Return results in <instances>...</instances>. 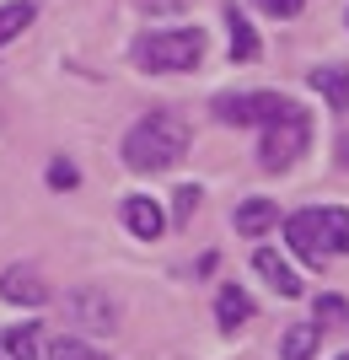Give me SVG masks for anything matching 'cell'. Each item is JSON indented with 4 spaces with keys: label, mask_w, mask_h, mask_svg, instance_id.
Masks as SVG:
<instances>
[{
    "label": "cell",
    "mask_w": 349,
    "mask_h": 360,
    "mask_svg": "<svg viewBox=\"0 0 349 360\" xmlns=\"http://www.w3.org/2000/svg\"><path fill=\"white\" fill-rule=\"evenodd\" d=\"M183 6H194V0H145L151 16H172V11H183Z\"/></svg>",
    "instance_id": "obj_23"
},
{
    "label": "cell",
    "mask_w": 349,
    "mask_h": 360,
    "mask_svg": "<svg viewBox=\"0 0 349 360\" xmlns=\"http://www.w3.org/2000/svg\"><path fill=\"white\" fill-rule=\"evenodd\" d=\"M312 86L328 97V108L349 113V65H322V70H312Z\"/></svg>",
    "instance_id": "obj_15"
},
{
    "label": "cell",
    "mask_w": 349,
    "mask_h": 360,
    "mask_svg": "<svg viewBox=\"0 0 349 360\" xmlns=\"http://www.w3.org/2000/svg\"><path fill=\"white\" fill-rule=\"evenodd\" d=\"M81 183V172L70 162H48V188H76Z\"/></svg>",
    "instance_id": "obj_21"
},
{
    "label": "cell",
    "mask_w": 349,
    "mask_h": 360,
    "mask_svg": "<svg viewBox=\"0 0 349 360\" xmlns=\"http://www.w3.org/2000/svg\"><path fill=\"white\" fill-rule=\"evenodd\" d=\"M285 237H290V248L301 253V264H312V269H322V264H328V248H322V237H317V210L285 215Z\"/></svg>",
    "instance_id": "obj_6"
},
{
    "label": "cell",
    "mask_w": 349,
    "mask_h": 360,
    "mask_svg": "<svg viewBox=\"0 0 349 360\" xmlns=\"http://www.w3.org/2000/svg\"><path fill=\"white\" fill-rule=\"evenodd\" d=\"M317 328H349V301L344 296H317Z\"/></svg>",
    "instance_id": "obj_18"
},
{
    "label": "cell",
    "mask_w": 349,
    "mask_h": 360,
    "mask_svg": "<svg viewBox=\"0 0 349 360\" xmlns=\"http://www.w3.org/2000/svg\"><path fill=\"white\" fill-rule=\"evenodd\" d=\"M231 221H237V231H242V237H263V231H274V226H279V205H274V199H247V205H237V215H231Z\"/></svg>",
    "instance_id": "obj_10"
},
{
    "label": "cell",
    "mask_w": 349,
    "mask_h": 360,
    "mask_svg": "<svg viewBox=\"0 0 349 360\" xmlns=\"http://www.w3.org/2000/svg\"><path fill=\"white\" fill-rule=\"evenodd\" d=\"M338 167H344V172H349V129H344V135H338Z\"/></svg>",
    "instance_id": "obj_24"
},
{
    "label": "cell",
    "mask_w": 349,
    "mask_h": 360,
    "mask_svg": "<svg viewBox=\"0 0 349 360\" xmlns=\"http://www.w3.org/2000/svg\"><path fill=\"white\" fill-rule=\"evenodd\" d=\"M38 349H44L38 323H16V328L6 333V360H38Z\"/></svg>",
    "instance_id": "obj_16"
},
{
    "label": "cell",
    "mask_w": 349,
    "mask_h": 360,
    "mask_svg": "<svg viewBox=\"0 0 349 360\" xmlns=\"http://www.w3.org/2000/svg\"><path fill=\"white\" fill-rule=\"evenodd\" d=\"M253 269L263 274V280H269L274 290H279V296H301V274L290 269L285 258L274 253V248H258V253H253Z\"/></svg>",
    "instance_id": "obj_9"
},
{
    "label": "cell",
    "mask_w": 349,
    "mask_h": 360,
    "mask_svg": "<svg viewBox=\"0 0 349 360\" xmlns=\"http://www.w3.org/2000/svg\"><path fill=\"white\" fill-rule=\"evenodd\" d=\"M253 6H263L269 16H301L306 0H253Z\"/></svg>",
    "instance_id": "obj_22"
},
{
    "label": "cell",
    "mask_w": 349,
    "mask_h": 360,
    "mask_svg": "<svg viewBox=\"0 0 349 360\" xmlns=\"http://www.w3.org/2000/svg\"><path fill=\"white\" fill-rule=\"evenodd\" d=\"M338 360H349V349H344V355H338Z\"/></svg>",
    "instance_id": "obj_25"
},
{
    "label": "cell",
    "mask_w": 349,
    "mask_h": 360,
    "mask_svg": "<svg viewBox=\"0 0 349 360\" xmlns=\"http://www.w3.org/2000/svg\"><path fill=\"white\" fill-rule=\"evenodd\" d=\"M285 103H290V97H279V91H220L210 108H215V119H220V124L247 129V124L279 119V113H285Z\"/></svg>",
    "instance_id": "obj_4"
},
{
    "label": "cell",
    "mask_w": 349,
    "mask_h": 360,
    "mask_svg": "<svg viewBox=\"0 0 349 360\" xmlns=\"http://www.w3.org/2000/svg\"><path fill=\"white\" fill-rule=\"evenodd\" d=\"M317 237H322V248H328V258H334V253H349V210H344V205L317 210Z\"/></svg>",
    "instance_id": "obj_13"
},
{
    "label": "cell",
    "mask_w": 349,
    "mask_h": 360,
    "mask_svg": "<svg viewBox=\"0 0 349 360\" xmlns=\"http://www.w3.org/2000/svg\"><path fill=\"white\" fill-rule=\"evenodd\" d=\"M48 360H107V355H97V349L81 345V339H54V345H48Z\"/></svg>",
    "instance_id": "obj_20"
},
{
    "label": "cell",
    "mask_w": 349,
    "mask_h": 360,
    "mask_svg": "<svg viewBox=\"0 0 349 360\" xmlns=\"http://www.w3.org/2000/svg\"><path fill=\"white\" fill-rule=\"evenodd\" d=\"M199 199H204V188H199V183H183V188H172V221H194Z\"/></svg>",
    "instance_id": "obj_19"
},
{
    "label": "cell",
    "mask_w": 349,
    "mask_h": 360,
    "mask_svg": "<svg viewBox=\"0 0 349 360\" xmlns=\"http://www.w3.org/2000/svg\"><path fill=\"white\" fill-rule=\"evenodd\" d=\"M32 0H11V6H0V44H11L16 32H27L32 27Z\"/></svg>",
    "instance_id": "obj_17"
},
{
    "label": "cell",
    "mask_w": 349,
    "mask_h": 360,
    "mask_svg": "<svg viewBox=\"0 0 349 360\" xmlns=\"http://www.w3.org/2000/svg\"><path fill=\"white\" fill-rule=\"evenodd\" d=\"M0 296L11 301V307H44L48 301V285L38 280L32 264H11V269L0 274Z\"/></svg>",
    "instance_id": "obj_7"
},
{
    "label": "cell",
    "mask_w": 349,
    "mask_h": 360,
    "mask_svg": "<svg viewBox=\"0 0 349 360\" xmlns=\"http://www.w3.org/2000/svg\"><path fill=\"white\" fill-rule=\"evenodd\" d=\"M312 146V113L301 103H285L279 119L263 124V140H258V167L263 172H290V167L306 156Z\"/></svg>",
    "instance_id": "obj_3"
},
{
    "label": "cell",
    "mask_w": 349,
    "mask_h": 360,
    "mask_svg": "<svg viewBox=\"0 0 349 360\" xmlns=\"http://www.w3.org/2000/svg\"><path fill=\"white\" fill-rule=\"evenodd\" d=\"M317 339H322L317 323H290L279 333V360H312L317 355Z\"/></svg>",
    "instance_id": "obj_14"
},
{
    "label": "cell",
    "mask_w": 349,
    "mask_h": 360,
    "mask_svg": "<svg viewBox=\"0 0 349 360\" xmlns=\"http://www.w3.org/2000/svg\"><path fill=\"white\" fill-rule=\"evenodd\" d=\"M226 27H231V65H253L258 60V32L237 6H226Z\"/></svg>",
    "instance_id": "obj_12"
},
{
    "label": "cell",
    "mask_w": 349,
    "mask_h": 360,
    "mask_svg": "<svg viewBox=\"0 0 349 360\" xmlns=\"http://www.w3.org/2000/svg\"><path fill=\"white\" fill-rule=\"evenodd\" d=\"M124 167L129 172H167V167H178L183 156H188V124L178 119V113H145V119L124 135Z\"/></svg>",
    "instance_id": "obj_1"
},
{
    "label": "cell",
    "mask_w": 349,
    "mask_h": 360,
    "mask_svg": "<svg viewBox=\"0 0 349 360\" xmlns=\"http://www.w3.org/2000/svg\"><path fill=\"white\" fill-rule=\"evenodd\" d=\"M124 226L135 231V237H162L167 231V215H162V205L156 199H145V194H135V199H124Z\"/></svg>",
    "instance_id": "obj_8"
},
{
    "label": "cell",
    "mask_w": 349,
    "mask_h": 360,
    "mask_svg": "<svg viewBox=\"0 0 349 360\" xmlns=\"http://www.w3.org/2000/svg\"><path fill=\"white\" fill-rule=\"evenodd\" d=\"M65 317H70L76 328L107 333V328H113V317H119V307L107 301V290H91V285H81V290H70V296H65Z\"/></svg>",
    "instance_id": "obj_5"
},
{
    "label": "cell",
    "mask_w": 349,
    "mask_h": 360,
    "mask_svg": "<svg viewBox=\"0 0 349 360\" xmlns=\"http://www.w3.org/2000/svg\"><path fill=\"white\" fill-rule=\"evenodd\" d=\"M199 60H204V32L199 27H162V32H145L135 44V65L151 75L199 70Z\"/></svg>",
    "instance_id": "obj_2"
},
{
    "label": "cell",
    "mask_w": 349,
    "mask_h": 360,
    "mask_svg": "<svg viewBox=\"0 0 349 360\" xmlns=\"http://www.w3.org/2000/svg\"><path fill=\"white\" fill-rule=\"evenodd\" d=\"M247 317H253V296H247L242 285H220V296H215V323L220 328H242Z\"/></svg>",
    "instance_id": "obj_11"
}]
</instances>
